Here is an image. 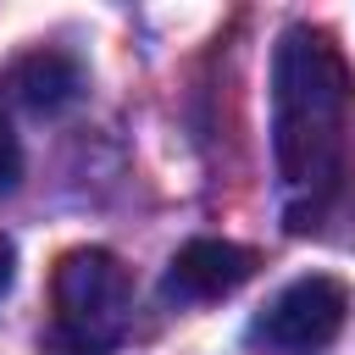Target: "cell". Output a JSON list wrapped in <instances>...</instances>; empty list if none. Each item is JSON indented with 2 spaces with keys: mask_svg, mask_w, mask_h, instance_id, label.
I'll return each instance as SVG.
<instances>
[{
  "mask_svg": "<svg viewBox=\"0 0 355 355\" xmlns=\"http://www.w3.org/2000/svg\"><path fill=\"white\" fill-rule=\"evenodd\" d=\"M255 250H244V244H233V239H189L178 255H172V266H166V277H161V294L172 300V305H200V300H222V294H233V288H244L250 277H255Z\"/></svg>",
  "mask_w": 355,
  "mask_h": 355,
  "instance_id": "4",
  "label": "cell"
},
{
  "mask_svg": "<svg viewBox=\"0 0 355 355\" xmlns=\"http://www.w3.org/2000/svg\"><path fill=\"white\" fill-rule=\"evenodd\" d=\"M349 89V67L322 28H283L272 55V155L294 194H311L333 178Z\"/></svg>",
  "mask_w": 355,
  "mask_h": 355,
  "instance_id": "1",
  "label": "cell"
},
{
  "mask_svg": "<svg viewBox=\"0 0 355 355\" xmlns=\"http://www.w3.org/2000/svg\"><path fill=\"white\" fill-rule=\"evenodd\" d=\"M11 266H17V250H11V239L0 233V294L11 288Z\"/></svg>",
  "mask_w": 355,
  "mask_h": 355,
  "instance_id": "7",
  "label": "cell"
},
{
  "mask_svg": "<svg viewBox=\"0 0 355 355\" xmlns=\"http://www.w3.org/2000/svg\"><path fill=\"white\" fill-rule=\"evenodd\" d=\"M55 333L78 355H105L133 316V283L128 266L111 250H67L55 261Z\"/></svg>",
  "mask_w": 355,
  "mask_h": 355,
  "instance_id": "2",
  "label": "cell"
},
{
  "mask_svg": "<svg viewBox=\"0 0 355 355\" xmlns=\"http://www.w3.org/2000/svg\"><path fill=\"white\" fill-rule=\"evenodd\" d=\"M17 178H22V144H17L11 122L0 116V194H11V189H17Z\"/></svg>",
  "mask_w": 355,
  "mask_h": 355,
  "instance_id": "6",
  "label": "cell"
},
{
  "mask_svg": "<svg viewBox=\"0 0 355 355\" xmlns=\"http://www.w3.org/2000/svg\"><path fill=\"white\" fill-rule=\"evenodd\" d=\"M6 89L28 105V111H67L78 94H83V67L72 61V55H61V50H33V55H22L11 72H6Z\"/></svg>",
  "mask_w": 355,
  "mask_h": 355,
  "instance_id": "5",
  "label": "cell"
},
{
  "mask_svg": "<svg viewBox=\"0 0 355 355\" xmlns=\"http://www.w3.org/2000/svg\"><path fill=\"white\" fill-rule=\"evenodd\" d=\"M349 316V288L344 277L327 272H305L294 283H283L272 294V305L250 322V344H261L266 355H316L338 338Z\"/></svg>",
  "mask_w": 355,
  "mask_h": 355,
  "instance_id": "3",
  "label": "cell"
}]
</instances>
